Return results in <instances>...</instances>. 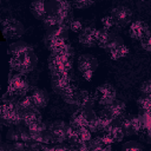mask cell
<instances>
[{
    "mask_svg": "<svg viewBox=\"0 0 151 151\" xmlns=\"http://www.w3.org/2000/svg\"><path fill=\"white\" fill-rule=\"evenodd\" d=\"M52 76V88L54 92L61 94L71 84L72 78L70 73H53Z\"/></svg>",
    "mask_w": 151,
    "mask_h": 151,
    "instance_id": "cell-9",
    "label": "cell"
},
{
    "mask_svg": "<svg viewBox=\"0 0 151 151\" xmlns=\"http://www.w3.org/2000/svg\"><path fill=\"white\" fill-rule=\"evenodd\" d=\"M1 29H2V34L5 38L13 39V40L21 38L25 33L24 25L19 20L12 17H7L1 20Z\"/></svg>",
    "mask_w": 151,
    "mask_h": 151,
    "instance_id": "cell-5",
    "label": "cell"
},
{
    "mask_svg": "<svg viewBox=\"0 0 151 151\" xmlns=\"http://www.w3.org/2000/svg\"><path fill=\"white\" fill-rule=\"evenodd\" d=\"M97 28L92 26H85V28L78 34V42L84 47H92L96 44Z\"/></svg>",
    "mask_w": 151,
    "mask_h": 151,
    "instance_id": "cell-12",
    "label": "cell"
},
{
    "mask_svg": "<svg viewBox=\"0 0 151 151\" xmlns=\"http://www.w3.org/2000/svg\"><path fill=\"white\" fill-rule=\"evenodd\" d=\"M129 53H130V50H129V47L124 44L123 46H120V47H118L117 50H114L113 52H111L109 55H110V58H111L112 60H119V59H122V58H125Z\"/></svg>",
    "mask_w": 151,
    "mask_h": 151,
    "instance_id": "cell-21",
    "label": "cell"
},
{
    "mask_svg": "<svg viewBox=\"0 0 151 151\" xmlns=\"http://www.w3.org/2000/svg\"><path fill=\"white\" fill-rule=\"evenodd\" d=\"M124 112H125V103L118 99H116L109 106L104 107V111H103V113L107 116L110 119H112L113 122L120 119L124 116Z\"/></svg>",
    "mask_w": 151,
    "mask_h": 151,
    "instance_id": "cell-11",
    "label": "cell"
},
{
    "mask_svg": "<svg viewBox=\"0 0 151 151\" xmlns=\"http://www.w3.org/2000/svg\"><path fill=\"white\" fill-rule=\"evenodd\" d=\"M84 28H85L84 22H83L81 20H79V19H73V20L70 22V25H68V29L72 31V32H74V33H78V34H79Z\"/></svg>",
    "mask_w": 151,
    "mask_h": 151,
    "instance_id": "cell-24",
    "label": "cell"
},
{
    "mask_svg": "<svg viewBox=\"0 0 151 151\" xmlns=\"http://www.w3.org/2000/svg\"><path fill=\"white\" fill-rule=\"evenodd\" d=\"M72 8L74 9H86L91 6L94 5V1H90V0H80V1H72L71 2Z\"/></svg>",
    "mask_w": 151,
    "mask_h": 151,
    "instance_id": "cell-25",
    "label": "cell"
},
{
    "mask_svg": "<svg viewBox=\"0 0 151 151\" xmlns=\"http://www.w3.org/2000/svg\"><path fill=\"white\" fill-rule=\"evenodd\" d=\"M139 119H140L143 130H145V131L151 130V111L140 112V114H139Z\"/></svg>",
    "mask_w": 151,
    "mask_h": 151,
    "instance_id": "cell-23",
    "label": "cell"
},
{
    "mask_svg": "<svg viewBox=\"0 0 151 151\" xmlns=\"http://www.w3.org/2000/svg\"><path fill=\"white\" fill-rule=\"evenodd\" d=\"M8 63H9V68L14 73L25 76L35 68L38 64V58L32 48L31 51H28L21 57H9Z\"/></svg>",
    "mask_w": 151,
    "mask_h": 151,
    "instance_id": "cell-2",
    "label": "cell"
},
{
    "mask_svg": "<svg viewBox=\"0 0 151 151\" xmlns=\"http://www.w3.org/2000/svg\"><path fill=\"white\" fill-rule=\"evenodd\" d=\"M94 104V97L86 90H77L76 105L79 109H92Z\"/></svg>",
    "mask_w": 151,
    "mask_h": 151,
    "instance_id": "cell-14",
    "label": "cell"
},
{
    "mask_svg": "<svg viewBox=\"0 0 151 151\" xmlns=\"http://www.w3.org/2000/svg\"><path fill=\"white\" fill-rule=\"evenodd\" d=\"M38 122H41V117H40V113L37 109H33V110H29V111H26L24 113V117H22V123L26 127L38 123Z\"/></svg>",
    "mask_w": 151,
    "mask_h": 151,
    "instance_id": "cell-18",
    "label": "cell"
},
{
    "mask_svg": "<svg viewBox=\"0 0 151 151\" xmlns=\"http://www.w3.org/2000/svg\"><path fill=\"white\" fill-rule=\"evenodd\" d=\"M150 31L149 25L143 20H134L129 26V34L134 40H142Z\"/></svg>",
    "mask_w": 151,
    "mask_h": 151,
    "instance_id": "cell-10",
    "label": "cell"
},
{
    "mask_svg": "<svg viewBox=\"0 0 151 151\" xmlns=\"http://www.w3.org/2000/svg\"><path fill=\"white\" fill-rule=\"evenodd\" d=\"M123 45H124L123 38L119 37V35H117V34H113V37L110 39V41H109L107 45L104 47V50L110 54L111 52H113L114 50H117L118 47H120V46H123Z\"/></svg>",
    "mask_w": 151,
    "mask_h": 151,
    "instance_id": "cell-19",
    "label": "cell"
},
{
    "mask_svg": "<svg viewBox=\"0 0 151 151\" xmlns=\"http://www.w3.org/2000/svg\"><path fill=\"white\" fill-rule=\"evenodd\" d=\"M116 94H117V91H116L114 86L109 83H105V84H101L96 87L93 97H94V101L97 104L106 107L117 99Z\"/></svg>",
    "mask_w": 151,
    "mask_h": 151,
    "instance_id": "cell-6",
    "label": "cell"
},
{
    "mask_svg": "<svg viewBox=\"0 0 151 151\" xmlns=\"http://www.w3.org/2000/svg\"><path fill=\"white\" fill-rule=\"evenodd\" d=\"M31 50H32V47L27 42L18 40L8 46V54H9V57H21Z\"/></svg>",
    "mask_w": 151,
    "mask_h": 151,
    "instance_id": "cell-15",
    "label": "cell"
},
{
    "mask_svg": "<svg viewBox=\"0 0 151 151\" xmlns=\"http://www.w3.org/2000/svg\"><path fill=\"white\" fill-rule=\"evenodd\" d=\"M29 11L35 19L42 21V19L47 14V1H33V2H31Z\"/></svg>",
    "mask_w": 151,
    "mask_h": 151,
    "instance_id": "cell-16",
    "label": "cell"
},
{
    "mask_svg": "<svg viewBox=\"0 0 151 151\" xmlns=\"http://www.w3.org/2000/svg\"><path fill=\"white\" fill-rule=\"evenodd\" d=\"M67 130H68V124H66L64 120H54L52 122L47 131L53 138V142L55 143H63L67 140Z\"/></svg>",
    "mask_w": 151,
    "mask_h": 151,
    "instance_id": "cell-8",
    "label": "cell"
},
{
    "mask_svg": "<svg viewBox=\"0 0 151 151\" xmlns=\"http://www.w3.org/2000/svg\"><path fill=\"white\" fill-rule=\"evenodd\" d=\"M120 151H144V147L137 140H129L123 144Z\"/></svg>",
    "mask_w": 151,
    "mask_h": 151,
    "instance_id": "cell-22",
    "label": "cell"
},
{
    "mask_svg": "<svg viewBox=\"0 0 151 151\" xmlns=\"http://www.w3.org/2000/svg\"><path fill=\"white\" fill-rule=\"evenodd\" d=\"M139 91L142 92L143 96L151 97V79H147V80L143 81L142 85L139 86Z\"/></svg>",
    "mask_w": 151,
    "mask_h": 151,
    "instance_id": "cell-28",
    "label": "cell"
},
{
    "mask_svg": "<svg viewBox=\"0 0 151 151\" xmlns=\"http://www.w3.org/2000/svg\"><path fill=\"white\" fill-rule=\"evenodd\" d=\"M140 42V46L144 51L146 52H151V31L147 32V34L139 41Z\"/></svg>",
    "mask_w": 151,
    "mask_h": 151,
    "instance_id": "cell-27",
    "label": "cell"
},
{
    "mask_svg": "<svg viewBox=\"0 0 151 151\" xmlns=\"http://www.w3.org/2000/svg\"><path fill=\"white\" fill-rule=\"evenodd\" d=\"M114 20L116 26L118 27H125V26H130V24L132 22V11L130 7L125 6V5H118L116 7H113L111 9L110 13Z\"/></svg>",
    "mask_w": 151,
    "mask_h": 151,
    "instance_id": "cell-7",
    "label": "cell"
},
{
    "mask_svg": "<svg viewBox=\"0 0 151 151\" xmlns=\"http://www.w3.org/2000/svg\"><path fill=\"white\" fill-rule=\"evenodd\" d=\"M137 106L140 110V112H146L151 111V97L147 96H140L137 99Z\"/></svg>",
    "mask_w": 151,
    "mask_h": 151,
    "instance_id": "cell-20",
    "label": "cell"
},
{
    "mask_svg": "<svg viewBox=\"0 0 151 151\" xmlns=\"http://www.w3.org/2000/svg\"><path fill=\"white\" fill-rule=\"evenodd\" d=\"M114 33H112V31L105 29V28H97V33H96V44L97 46L104 48L107 42L110 41V39L113 37Z\"/></svg>",
    "mask_w": 151,
    "mask_h": 151,
    "instance_id": "cell-17",
    "label": "cell"
},
{
    "mask_svg": "<svg viewBox=\"0 0 151 151\" xmlns=\"http://www.w3.org/2000/svg\"><path fill=\"white\" fill-rule=\"evenodd\" d=\"M68 27L67 26H55L46 31L44 37L45 46L51 51V54L61 53L65 45L67 44Z\"/></svg>",
    "mask_w": 151,
    "mask_h": 151,
    "instance_id": "cell-1",
    "label": "cell"
},
{
    "mask_svg": "<svg viewBox=\"0 0 151 151\" xmlns=\"http://www.w3.org/2000/svg\"><path fill=\"white\" fill-rule=\"evenodd\" d=\"M98 66H99L98 59L90 53H83L77 58V68L79 73L83 76V78L87 81L92 80L93 74L98 68Z\"/></svg>",
    "mask_w": 151,
    "mask_h": 151,
    "instance_id": "cell-3",
    "label": "cell"
},
{
    "mask_svg": "<svg viewBox=\"0 0 151 151\" xmlns=\"http://www.w3.org/2000/svg\"><path fill=\"white\" fill-rule=\"evenodd\" d=\"M78 137H79V142H90L92 139L91 137V131L85 127V129H80L78 131Z\"/></svg>",
    "mask_w": 151,
    "mask_h": 151,
    "instance_id": "cell-29",
    "label": "cell"
},
{
    "mask_svg": "<svg viewBox=\"0 0 151 151\" xmlns=\"http://www.w3.org/2000/svg\"><path fill=\"white\" fill-rule=\"evenodd\" d=\"M31 98H32V101H33V105L37 110H40V109H44L47 104H48V100H50V96L47 93L46 90L44 88H34L31 93H29Z\"/></svg>",
    "mask_w": 151,
    "mask_h": 151,
    "instance_id": "cell-13",
    "label": "cell"
},
{
    "mask_svg": "<svg viewBox=\"0 0 151 151\" xmlns=\"http://www.w3.org/2000/svg\"><path fill=\"white\" fill-rule=\"evenodd\" d=\"M28 90H29V84L24 77V74H19V73L9 74L6 94L24 97V96H27Z\"/></svg>",
    "mask_w": 151,
    "mask_h": 151,
    "instance_id": "cell-4",
    "label": "cell"
},
{
    "mask_svg": "<svg viewBox=\"0 0 151 151\" xmlns=\"http://www.w3.org/2000/svg\"><path fill=\"white\" fill-rule=\"evenodd\" d=\"M52 151H70V147H65L64 145H54Z\"/></svg>",
    "mask_w": 151,
    "mask_h": 151,
    "instance_id": "cell-30",
    "label": "cell"
},
{
    "mask_svg": "<svg viewBox=\"0 0 151 151\" xmlns=\"http://www.w3.org/2000/svg\"><path fill=\"white\" fill-rule=\"evenodd\" d=\"M101 25H103V28L109 29V31H111L116 26L114 20H113V18H112L111 14H107V15H105V17L101 18Z\"/></svg>",
    "mask_w": 151,
    "mask_h": 151,
    "instance_id": "cell-26",
    "label": "cell"
}]
</instances>
